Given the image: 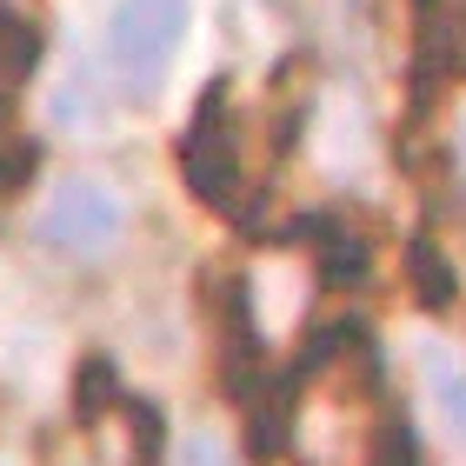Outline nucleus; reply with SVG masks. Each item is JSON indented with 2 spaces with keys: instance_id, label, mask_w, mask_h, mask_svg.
Listing matches in <instances>:
<instances>
[{
  "instance_id": "obj_7",
  "label": "nucleus",
  "mask_w": 466,
  "mask_h": 466,
  "mask_svg": "<svg viewBox=\"0 0 466 466\" xmlns=\"http://www.w3.org/2000/svg\"><path fill=\"white\" fill-rule=\"evenodd\" d=\"M34 160H40V147H34L27 134H14L7 120H0V194H14V187L34 174Z\"/></svg>"
},
{
  "instance_id": "obj_4",
  "label": "nucleus",
  "mask_w": 466,
  "mask_h": 466,
  "mask_svg": "<svg viewBox=\"0 0 466 466\" xmlns=\"http://www.w3.org/2000/svg\"><path fill=\"white\" fill-rule=\"evenodd\" d=\"M300 233H313V253H320V273L333 287H347V280H367V240L347 227V220H333V214H313L300 220Z\"/></svg>"
},
{
  "instance_id": "obj_3",
  "label": "nucleus",
  "mask_w": 466,
  "mask_h": 466,
  "mask_svg": "<svg viewBox=\"0 0 466 466\" xmlns=\"http://www.w3.org/2000/svg\"><path fill=\"white\" fill-rule=\"evenodd\" d=\"M120 220H127L120 194L107 180H67L47 200V214H40V240L54 253H67V260H100L120 240Z\"/></svg>"
},
{
  "instance_id": "obj_9",
  "label": "nucleus",
  "mask_w": 466,
  "mask_h": 466,
  "mask_svg": "<svg viewBox=\"0 0 466 466\" xmlns=\"http://www.w3.org/2000/svg\"><path fill=\"white\" fill-rule=\"evenodd\" d=\"M180 466H233V453L220 447V440L194 433V440H187V453H180Z\"/></svg>"
},
{
  "instance_id": "obj_8",
  "label": "nucleus",
  "mask_w": 466,
  "mask_h": 466,
  "mask_svg": "<svg viewBox=\"0 0 466 466\" xmlns=\"http://www.w3.org/2000/svg\"><path fill=\"white\" fill-rule=\"evenodd\" d=\"M433 400H440V413H447V427L466 440V373H453L447 360H433Z\"/></svg>"
},
{
  "instance_id": "obj_5",
  "label": "nucleus",
  "mask_w": 466,
  "mask_h": 466,
  "mask_svg": "<svg viewBox=\"0 0 466 466\" xmlns=\"http://www.w3.org/2000/svg\"><path fill=\"white\" fill-rule=\"evenodd\" d=\"M120 400V380H114V360H80V373H74V420H100Z\"/></svg>"
},
{
  "instance_id": "obj_2",
  "label": "nucleus",
  "mask_w": 466,
  "mask_h": 466,
  "mask_svg": "<svg viewBox=\"0 0 466 466\" xmlns=\"http://www.w3.org/2000/svg\"><path fill=\"white\" fill-rule=\"evenodd\" d=\"M220 114H227V80L207 87L200 114H194V127H187V140H180V167H187V187H194L214 214L240 220V214H247V194H240V147L227 140Z\"/></svg>"
},
{
  "instance_id": "obj_10",
  "label": "nucleus",
  "mask_w": 466,
  "mask_h": 466,
  "mask_svg": "<svg viewBox=\"0 0 466 466\" xmlns=\"http://www.w3.org/2000/svg\"><path fill=\"white\" fill-rule=\"evenodd\" d=\"M460 154H466V140H460Z\"/></svg>"
},
{
  "instance_id": "obj_6",
  "label": "nucleus",
  "mask_w": 466,
  "mask_h": 466,
  "mask_svg": "<svg viewBox=\"0 0 466 466\" xmlns=\"http://www.w3.org/2000/svg\"><path fill=\"white\" fill-rule=\"evenodd\" d=\"M407 267H413V287L427 307H453V260H440L433 240H413L407 247Z\"/></svg>"
},
{
  "instance_id": "obj_1",
  "label": "nucleus",
  "mask_w": 466,
  "mask_h": 466,
  "mask_svg": "<svg viewBox=\"0 0 466 466\" xmlns=\"http://www.w3.org/2000/svg\"><path fill=\"white\" fill-rule=\"evenodd\" d=\"M187 40V0H120L107 27V67L127 100H154Z\"/></svg>"
}]
</instances>
